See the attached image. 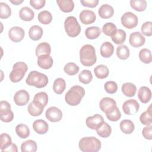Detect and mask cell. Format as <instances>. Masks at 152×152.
<instances>
[{
  "label": "cell",
  "mask_w": 152,
  "mask_h": 152,
  "mask_svg": "<svg viewBox=\"0 0 152 152\" xmlns=\"http://www.w3.org/2000/svg\"><path fill=\"white\" fill-rule=\"evenodd\" d=\"M65 30L69 37H74L79 35L81 32V27L74 16L68 17L64 22Z\"/></svg>",
  "instance_id": "obj_6"
},
{
  "label": "cell",
  "mask_w": 152,
  "mask_h": 152,
  "mask_svg": "<svg viewBox=\"0 0 152 152\" xmlns=\"http://www.w3.org/2000/svg\"><path fill=\"white\" fill-rule=\"evenodd\" d=\"M85 95V90L80 86H74L67 91L65 96V102L70 106H77Z\"/></svg>",
  "instance_id": "obj_2"
},
{
  "label": "cell",
  "mask_w": 152,
  "mask_h": 152,
  "mask_svg": "<svg viewBox=\"0 0 152 152\" xmlns=\"http://www.w3.org/2000/svg\"><path fill=\"white\" fill-rule=\"evenodd\" d=\"M10 1L12 4L15 5H18L21 4V3L23 2V0H21V1H20V0H14V1L10 0Z\"/></svg>",
  "instance_id": "obj_54"
},
{
  "label": "cell",
  "mask_w": 152,
  "mask_h": 152,
  "mask_svg": "<svg viewBox=\"0 0 152 152\" xmlns=\"http://www.w3.org/2000/svg\"><path fill=\"white\" fill-rule=\"evenodd\" d=\"M95 76L99 79H104L107 77L109 71L108 68L103 64L99 65L94 69Z\"/></svg>",
  "instance_id": "obj_31"
},
{
  "label": "cell",
  "mask_w": 152,
  "mask_h": 152,
  "mask_svg": "<svg viewBox=\"0 0 152 152\" xmlns=\"http://www.w3.org/2000/svg\"><path fill=\"white\" fill-rule=\"evenodd\" d=\"M139 58L144 64H150L151 62V51L147 49H142L139 52Z\"/></svg>",
  "instance_id": "obj_43"
},
{
  "label": "cell",
  "mask_w": 152,
  "mask_h": 152,
  "mask_svg": "<svg viewBox=\"0 0 152 152\" xmlns=\"http://www.w3.org/2000/svg\"><path fill=\"white\" fill-rule=\"evenodd\" d=\"M0 148L1 150L2 151L4 150L7 149L11 144H12V140L11 137L5 133L1 134L0 135Z\"/></svg>",
  "instance_id": "obj_41"
},
{
  "label": "cell",
  "mask_w": 152,
  "mask_h": 152,
  "mask_svg": "<svg viewBox=\"0 0 152 152\" xmlns=\"http://www.w3.org/2000/svg\"><path fill=\"white\" fill-rule=\"evenodd\" d=\"M126 36V32L124 30L118 29L112 35L111 39L115 44L121 45L125 41Z\"/></svg>",
  "instance_id": "obj_30"
},
{
  "label": "cell",
  "mask_w": 152,
  "mask_h": 152,
  "mask_svg": "<svg viewBox=\"0 0 152 152\" xmlns=\"http://www.w3.org/2000/svg\"><path fill=\"white\" fill-rule=\"evenodd\" d=\"M30 100V95L28 93L24 90H20L17 91L14 96V101L17 106H24Z\"/></svg>",
  "instance_id": "obj_14"
},
{
  "label": "cell",
  "mask_w": 152,
  "mask_h": 152,
  "mask_svg": "<svg viewBox=\"0 0 152 152\" xmlns=\"http://www.w3.org/2000/svg\"><path fill=\"white\" fill-rule=\"evenodd\" d=\"M33 129L39 134H45L49 129L48 123L43 119L36 120L33 124Z\"/></svg>",
  "instance_id": "obj_20"
},
{
  "label": "cell",
  "mask_w": 152,
  "mask_h": 152,
  "mask_svg": "<svg viewBox=\"0 0 152 152\" xmlns=\"http://www.w3.org/2000/svg\"><path fill=\"white\" fill-rule=\"evenodd\" d=\"M25 35L24 30L20 27L14 26L11 27L8 31L9 38L14 42H21Z\"/></svg>",
  "instance_id": "obj_12"
},
{
  "label": "cell",
  "mask_w": 152,
  "mask_h": 152,
  "mask_svg": "<svg viewBox=\"0 0 152 152\" xmlns=\"http://www.w3.org/2000/svg\"><path fill=\"white\" fill-rule=\"evenodd\" d=\"M142 134L143 137L148 140L152 139V126L151 125H146L142 131Z\"/></svg>",
  "instance_id": "obj_50"
},
{
  "label": "cell",
  "mask_w": 152,
  "mask_h": 152,
  "mask_svg": "<svg viewBox=\"0 0 152 152\" xmlns=\"http://www.w3.org/2000/svg\"><path fill=\"white\" fill-rule=\"evenodd\" d=\"M37 146L35 141L28 140L23 142L21 145L22 152H35L37 151Z\"/></svg>",
  "instance_id": "obj_32"
},
{
  "label": "cell",
  "mask_w": 152,
  "mask_h": 152,
  "mask_svg": "<svg viewBox=\"0 0 152 152\" xmlns=\"http://www.w3.org/2000/svg\"><path fill=\"white\" fill-rule=\"evenodd\" d=\"M101 145L100 141L94 137H83L78 143L80 150L83 152H97Z\"/></svg>",
  "instance_id": "obj_3"
},
{
  "label": "cell",
  "mask_w": 152,
  "mask_h": 152,
  "mask_svg": "<svg viewBox=\"0 0 152 152\" xmlns=\"http://www.w3.org/2000/svg\"><path fill=\"white\" fill-rule=\"evenodd\" d=\"M99 16L104 19H107L112 17L114 14V10L113 7L108 4H103L99 8Z\"/></svg>",
  "instance_id": "obj_21"
},
{
  "label": "cell",
  "mask_w": 152,
  "mask_h": 152,
  "mask_svg": "<svg viewBox=\"0 0 152 152\" xmlns=\"http://www.w3.org/2000/svg\"><path fill=\"white\" fill-rule=\"evenodd\" d=\"M106 116L107 118L112 122H116L118 121L121 117V113L119 109V108L116 106L113 110L112 112L106 113Z\"/></svg>",
  "instance_id": "obj_47"
},
{
  "label": "cell",
  "mask_w": 152,
  "mask_h": 152,
  "mask_svg": "<svg viewBox=\"0 0 152 152\" xmlns=\"http://www.w3.org/2000/svg\"><path fill=\"white\" fill-rule=\"evenodd\" d=\"M121 130L125 134H130L134 131L135 126L133 122L129 119L122 120L119 125Z\"/></svg>",
  "instance_id": "obj_26"
},
{
  "label": "cell",
  "mask_w": 152,
  "mask_h": 152,
  "mask_svg": "<svg viewBox=\"0 0 152 152\" xmlns=\"http://www.w3.org/2000/svg\"><path fill=\"white\" fill-rule=\"evenodd\" d=\"M104 122L103 117L99 114H95L93 116L87 118L86 124L88 128L91 129H96Z\"/></svg>",
  "instance_id": "obj_13"
},
{
  "label": "cell",
  "mask_w": 152,
  "mask_h": 152,
  "mask_svg": "<svg viewBox=\"0 0 152 152\" xmlns=\"http://www.w3.org/2000/svg\"><path fill=\"white\" fill-rule=\"evenodd\" d=\"M28 69L27 65L24 62H17L14 64L12 70L10 74V79L12 83H18L20 81Z\"/></svg>",
  "instance_id": "obj_5"
},
{
  "label": "cell",
  "mask_w": 152,
  "mask_h": 152,
  "mask_svg": "<svg viewBox=\"0 0 152 152\" xmlns=\"http://www.w3.org/2000/svg\"><path fill=\"white\" fill-rule=\"evenodd\" d=\"M93 79V75L88 69H84L78 75V80L79 81L85 84H89Z\"/></svg>",
  "instance_id": "obj_40"
},
{
  "label": "cell",
  "mask_w": 152,
  "mask_h": 152,
  "mask_svg": "<svg viewBox=\"0 0 152 152\" xmlns=\"http://www.w3.org/2000/svg\"><path fill=\"white\" fill-rule=\"evenodd\" d=\"M56 2L60 10L64 12H69L74 10V3L72 0H58Z\"/></svg>",
  "instance_id": "obj_25"
},
{
  "label": "cell",
  "mask_w": 152,
  "mask_h": 152,
  "mask_svg": "<svg viewBox=\"0 0 152 152\" xmlns=\"http://www.w3.org/2000/svg\"><path fill=\"white\" fill-rule=\"evenodd\" d=\"M80 2L84 7H90V8H94L96 7L98 3V0H80Z\"/></svg>",
  "instance_id": "obj_52"
},
{
  "label": "cell",
  "mask_w": 152,
  "mask_h": 152,
  "mask_svg": "<svg viewBox=\"0 0 152 152\" xmlns=\"http://www.w3.org/2000/svg\"><path fill=\"white\" fill-rule=\"evenodd\" d=\"M15 132L17 135L23 139L27 138L30 135V129L27 125L20 124L15 126Z\"/></svg>",
  "instance_id": "obj_34"
},
{
  "label": "cell",
  "mask_w": 152,
  "mask_h": 152,
  "mask_svg": "<svg viewBox=\"0 0 152 152\" xmlns=\"http://www.w3.org/2000/svg\"><path fill=\"white\" fill-rule=\"evenodd\" d=\"M101 34V30L99 27L92 26L86 28L85 31V35L88 39H97Z\"/></svg>",
  "instance_id": "obj_35"
},
{
  "label": "cell",
  "mask_w": 152,
  "mask_h": 152,
  "mask_svg": "<svg viewBox=\"0 0 152 152\" xmlns=\"http://www.w3.org/2000/svg\"><path fill=\"white\" fill-rule=\"evenodd\" d=\"M20 18L26 21H31L34 16V12L28 7H24L19 11Z\"/></svg>",
  "instance_id": "obj_23"
},
{
  "label": "cell",
  "mask_w": 152,
  "mask_h": 152,
  "mask_svg": "<svg viewBox=\"0 0 152 152\" xmlns=\"http://www.w3.org/2000/svg\"><path fill=\"white\" fill-rule=\"evenodd\" d=\"M100 55L105 58L110 57L114 52V47L109 42H105L100 46Z\"/></svg>",
  "instance_id": "obj_22"
},
{
  "label": "cell",
  "mask_w": 152,
  "mask_h": 152,
  "mask_svg": "<svg viewBox=\"0 0 152 152\" xmlns=\"http://www.w3.org/2000/svg\"><path fill=\"white\" fill-rule=\"evenodd\" d=\"M50 46L47 42H42L39 43L36 48V55L37 57L43 55H49L50 54Z\"/></svg>",
  "instance_id": "obj_27"
},
{
  "label": "cell",
  "mask_w": 152,
  "mask_h": 152,
  "mask_svg": "<svg viewBox=\"0 0 152 152\" xmlns=\"http://www.w3.org/2000/svg\"><path fill=\"white\" fill-rule=\"evenodd\" d=\"M46 3L45 0H30V4L36 10H39L43 8Z\"/></svg>",
  "instance_id": "obj_51"
},
{
  "label": "cell",
  "mask_w": 152,
  "mask_h": 152,
  "mask_svg": "<svg viewBox=\"0 0 152 152\" xmlns=\"http://www.w3.org/2000/svg\"><path fill=\"white\" fill-rule=\"evenodd\" d=\"M80 61L86 66L93 65L97 61L95 48L91 45H85L80 50Z\"/></svg>",
  "instance_id": "obj_1"
},
{
  "label": "cell",
  "mask_w": 152,
  "mask_h": 152,
  "mask_svg": "<svg viewBox=\"0 0 152 152\" xmlns=\"http://www.w3.org/2000/svg\"><path fill=\"white\" fill-rule=\"evenodd\" d=\"M81 22L86 25L93 23L96 19V15L95 13L89 10H83L79 15Z\"/></svg>",
  "instance_id": "obj_15"
},
{
  "label": "cell",
  "mask_w": 152,
  "mask_h": 152,
  "mask_svg": "<svg viewBox=\"0 0 152 152\" xmlns=\"http://www.w3.org/2000/svg\"><path fill=\"white\" fill-rule=\"evenodd\" d=\"M104 88L105 91L109 94H114L118 90V85L113 81H109L104 84Z\"/></svg>",
  "instance_id": "obj_48"
},
{
  "label": "cell",
  "mask_w": 152,
  "mask_h": 152,
  "mask_svg": "<svg viewBox=\"0 0 152 152\" xmlns=\"http://www.w3.org/2000/svg\"><path fill=\"white\" fill-rule=\"evenodd\" d=\"M43 33V29L41 27L37 25H34L31 26L28 31V35L30 38L34 41L40 39Z\"/></svg>",
  "instance_id": "obj_24"
},
{
  "label": "cell",
  "mask_w": 152,
  "mask_h": 152,
  "mask_svg": "<svg viewBox=\"0 0 152 152\" xmlns=\"http://www.w3.org/2000/svg\"><path fill=\"white\" fill-rule=\"evenodd\" d=\"M130 55L129 49L127 46L122 45L117 47L116 55L120 59L125 60L128 58Z\"/></svg>",
  "instance_id": "obj_36"
},
{
  "label": "cell",
  "mask_w": 152,
  "mask_h": 152,
  "mask_svg": "<svg viewBox=\"0 0 152 152\" xmlns=\"http://www.w3.org/2000/svg\"><path fill=\"white\" fill-rule=\"evenodd\" d=\"M151 104L149 106L147 110L141 113L140 116V120L142 124L145 125H151Z\"/></svg>",
  "instance_id": "obj_37"
},
{
  "label": "cell",
  "mask_w": 152,
  "mask_h": 152,
  "mask_svg": "<svg viewBox=\"0 0 152 152\" xmlns=\"http://www.w3.org/2000/svg\"><path fill=\"white\" fill-rule=\"evenodd\" d=\"M145 42V37L138 31L132 33L129 38L130 45L134 48H139L144 45Z\"/></svg>",
  "instance_id": "obj_16"
},
{
  "label": "cell",
  "mask_w": 152,
  "mask_h": 152,
  "mask_svg": "<svg viewBox=\"0 0 152 152\" xmlns=\"http://www.w3.org/2000/svg\"><path fill=\"white\" fill-rule=\"evenodd\" d=\"M121 21L122 26L128 29L135 27L138 23L137 16L131 12H126L121 17Z\"/></svg>",
  "instance_id": "obj_8"
},
{
  "label": "cell",
  "mask_w": 152,
  "mask_h": 152,
  "mask_svg": "<svg viewBox=\"0 0 152 152\" xmlns=\"http://www.w3.org/2000/svg\"><path fill=\"white\" fill-rule=\"evenodd\" d=\"M79 66L74 62L67 63L64 68L65 72L69 75H74L79 71Z\"/></svg>",
  "instance_id": "obj_42"
},
{
  "label": "cell",
  "mask_w": 152,
  "mask_h": 152,
  "mask_svg": "<svg viewBox=\"0 0 152 152\" xmlns=\"http://www.w3.org/2000/svg\"><path fill=\"white\" fill-rule=\"evenodd\" d=\"M52 15L50 12L44 10L39 13L37 18L40 23L43 24H48L52 20Z\"/></svg>",
  "instance_id": "obj_38"
},
{
  "label": "cell",
  "mask_w": 152,
  "mask_h": 152,
  "mask_svg": "<svg viewBox=\"0 0 152 152\" xmlns=\"http://www.w3.org/2000/svg\"><path fill=\"white\" fill-rule=\"evenodd\" d=\"M5 151H12V152H17L18 151V149H17V147L15 144L12 143L7 149L4 150V151H2V152H5Z\"/></svg>",
  "instance_id": "obj_53"
},
{
  "label": "cell",
  "mask_w": 152,
  "mask_h": 152,
  "mask_svg": "<svg viewBox=\"0 0 152 152\" xmlns=\"http://www.w3.org/2000/svg\"><path fill=\"white\" fill-rule=\"evenodd\" d=\"M116 26L115 24L109 22L104 24L102 28V31L104 34L108 36H112V35L116 30Z\"/></svg>",
  "instance_id": "obj_46"
},
{
  "label": "cell",
  "mask_w": 152,
  "mask_h": 152,
  "mask_svg": "<svg viewBox=\"0 0 152 152\" xmlns=\"http://www.w3.org/2000/svg\"><path fill=\"white\" fill-rule=\"evenodd\" d=\"M151 25L152 23L151 21H146L142 24L141 30L144 35L147 36H151L152 35Z\"/></svg>",
  "instance_id": "obj_49"
},
{
  "label": "cell",
  "mask_w": 152,
  "mask_h": 152,
  "mask_svg": "<svg viewBox=\"0 0 152 152\" xmlns=\"http://www.w3.org/2000/svg\"><path fill=\"white\" fill-rule=\"evenodd\" d=\"M96 130L98 135L103 138H107L109 137L112 133L111 126L104 121Z\"/></svg>",
  "instance_id": "obj_29"
},
{
  "label": "cell",
  "mask_w": 152,
  "mask_h": 152,
  "mask_svg": "<svg viewBox=\"0 0 152 152\" xmlns=\"http://www.w3.org/2000/svg\"><path fill=\"white\" fill-rule=\"evenodd\" d=\"M130 5L135 11L141 12L146 9L147 5L145 0H131Z\"/></svg>",
  "instance_id": "obj_39"
},
{
  "label": "cell",
  "mask_w": 152,
  "mask_h": 152,
  "mask_svg": "<svg viewBox=\"0 0 152 152\" xmlns=\"http://www.w3.org/2000/svg\"><path fill=\"white\" fill-rule=\"evenodd\" d=\"M10 104L5 100L0 102L1 120L4 122H10L14 118V113L11 110Z\"/></svg>",
  "instance_id": "obj_7"
},
{
  "label": "cell",
  "mask_w": 152,
  "mask_h": 152,
  "mask_svg": "<svg viewBox=\"0 0 152 152\" xmlns=\"http://www.w3.org/2000/svg\"><path fill=\"white\" fill-rule=\"evenodd\" d=\"M11 14V10L8 4L4 2L0 3V18L5 19L8 18Z\"/></svg>",
  "instance_id": "obj_45"
},
{
  "label": "cell",
  "mask_w": 152,
  "mask_h": 152,
  "mask_svg": "<svg viewBox=\"0 0 152 152\" xmlns=\"http://www.w3.org/2000/svg\"><path fill=\"white\" fill-rule=\"evenodd\" d=\"M43 109L44 107L34 100H33L27 107L28 112L33 116H38L40 115L43 112Z\"/></svg>",
  "instance_id": "obj_18"
},
{
  "label": "cell",
  "mask_w": 152,
  "mask_h": 152,
  "mask_svg": "<svg viewBox=\"0 0 152 152\" xmlns=\"http://www.w3.org/2000/svg\"><path fill=\"white\" fill-rule=\"evenodd\" d=\"M45 116L49 121L56 122H59L62 119V112L59 108L55 106H52L46 110Z\"/></svg>",
  "instance_id": "obj_11"
},
{
  "label": "cell",
  "mask_w": 152,
  "mask_h": 152,
  "mask_svg": "<svg viewBox=\"0 0 152 152\" xmlns=\"http://www.w3.org/2000/svg\"><path fill=\"white\" fill-rule=\"evenodd\" d=\"M121 90L125 96L127 97H132L136 93L137 87L133 83H125L122 84Z\"/></svg>",
  "instance_id": "obj_28"
},
{
  "label": "cell",
  "mask_w": 152,
  "mask_h": 152,
  "mask_svg": "<svg viewBox=\"0 0 152 152\" xmlns=\"http://www.w3.org/2000/svg\"><path fill=\"white\" fill-rule=\"evenodd\" d=\"M33 100L40 103L45 107L48 103V96L47 93L44 91L39 92L34 96Z\"/></svg>",
  "instance_id": "obj_44"
},
{
  "label": "cell",
  "mask_w": 152,
  "mask_h": 152,
  "mask_svg": "<svg viewBox=\"0 0 152 152\" xmlns=\"http://www.w3.org/2000/svg\"><path fill=\"white\" fill-rule=\"evenodd\" d=\"M27 84L34 86L36 88L45 87L48 83V77L41 72L36 71H31L26 78Z\"/></svg>",
  "instance_id": "obj_4"
},
{
  "label": "cell",
  "mask_w": 152,
  "mask_h": 152,
  "mask_svg": "<svg viewBox=\"0 0 152 152\" xmlns=\"http://www.w3.org/2000/svg\"><path fill=\"white\" fill-rule=\"evenodd\" d=\"M138 97L141 102L142 103H147L151 98V90L145 86L141 87L138 91Z\"/></svg>",
  "instance_id": "obj_19"
},
{
  "label": "cell",
  "mask_w": 152,
  "mask_h": 152,
  "mask_svg": "<svg viewBox=\"0 0 152 152\" xmlns=\"http://www.w3.org/2000/svg\"><path fill=\"white\" fill-rule=\"evenodd\" d=\"M99 107L101 110L106 114L114 110L116 107V103L113 99L106 97L100 101Z\"/></svg>",
  "instance_id": "obj_10"
},
{
  "label": "cell",
  "mask_w": 152,
  "mask_h": 152,
  "mask_svg": "<svg viewBox=\"0 0 152 152\" xmlns=\"http://www.w3.org/2000/svg\"><path fill=\"white\" fill-rule=\"evenodd\" d=\"M53 62L52 58L48 55H43L37 57V65L44 69L50 68L53 65Z\"/></svg>",
  "instance_id": "obj_17"
},
{
  "label": "cell",
  "mask_w": 152,
  "mask_h": 152,
  "mask_svg": "<svg viewBox=\"0 0 152 152\" xmlns=\"http://www.w3.org/2000/svg\"><path fill=\"white\" fill-rule=\"evenodd\" d=\"M66 87V83L64 79L58 78L55 79L53 84V90L56 94H61L65 90Z\"/></svg>",
  "instance_id": "obj_33"
},
{
  "label": "cell",
  "mask_w": 152,
  "mask_h": 152,
  "mask_svg": "<svg viewBox=\"0 0 152 152\" xmlns=\"http://www.w3.org/2000/svg\"><path fill=\"white\" fill-rule=\"evenodd\" d=\"M140 104L135 99H129L126 100L122 104V110L127 115H134L138 112Z\"/></svg>",
  "instance_id": "obj_9"
}]
</instances>
